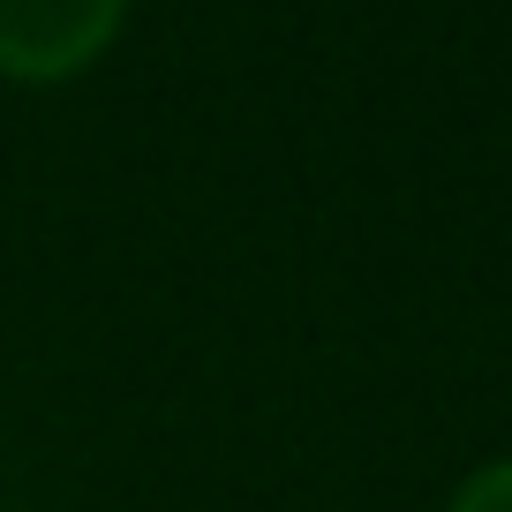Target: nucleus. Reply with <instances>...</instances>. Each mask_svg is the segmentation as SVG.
<instances>
[{
  "instance_id": "nucleus-1",
  "label": "nucleus",
  "mask_w": 512,
  "mask_h": 512,
  "mask_svg": "<svg viewBox=\"0 0 512 512\" xmlns=\"http://www.w3.org/2000/svg\"><path fill=\"white\" fill-rule=\"evenodd\" d=\"M128 0H0V76L68 83L121 38Z\"/></svg>"
},
{
  "instance_id": "nucleus-2",
  "label": "nucleus",
  "mask_w": 512,
  "mask_h": 512,
  "mask_svg": "<svg viewBox=\"0 0 512 512\" xmlns=\"http://www.w3.org/2000/svg\"><path fill=\"white\" fill-rule=\"evenodd\" d=\"M445 512H512V452L505 460H482L475 475L445 497Z\"/></svg>"
}]
</instances>
